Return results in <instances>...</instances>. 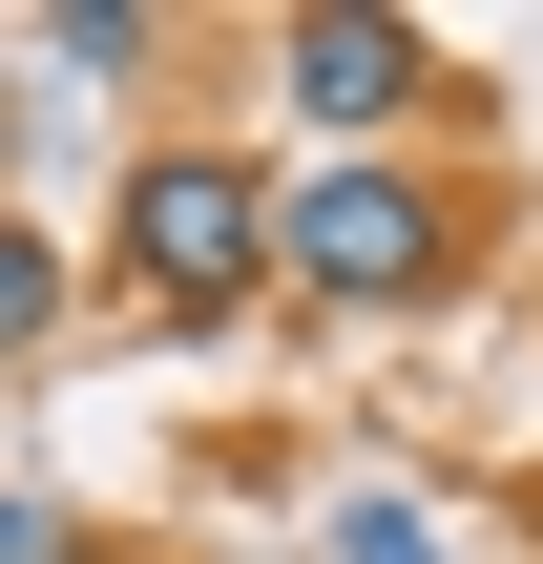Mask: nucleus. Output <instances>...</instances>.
Masks as SVG:
<instances>
[{
  "label": "nucleus",
  "mask_w": 543,
  "mask_h": 564,
  "mask_svg": "<svg viewBox=\"0 0 543 564\" xmlns=\"http://www.w3.org/2000/svg\"><path fill=\"white\" fill-rule=\"evenodd\" d=\"M105 251H126L146 314H230V293L272 272V167H251V147H146L126 209H105Z\"/></svg>",
  "instance_id": "1"
},
{
  "label": "nucleus",
  "mask_w": 543,
  "mask_h": 564,
  "mask_svg": "<svg viewBox=\"0 0 543 564\" xmlns=\"http://www.w3.org/2000/svg\"><path fill=\"white\" fill-rule=\"evenodd\" d=\"M272 272L314 293V314H398V293H439L460 272V209L419 188V167H314V188H272Z\"/></svg>",
  "instance_id": "2"
},
{
  "label": "nucleus",
  "mask_w": 543,
  "mask_h": 564,
  "mask_svg": "<svg viewBox=\"0 0 543 564\" xmlns=\"http://www.w3.org/2000/svg\"><path fill=\"white\" fill-rule=\"evenodd\" d=\"M419 84H439V42H419V21H377V0H293V21H272V105H293V126H335V147H356V126H398Z\"/></svg>",
  "instance_id": "3"
},
{
  "label": "nucleus",
  "mask_w": 543,
  "mask_h": 564,
  "mask_svg": "<svg viewBox=\"0 0 543 564\" xmlns=\"http://www.w3.org/2000/svg\"><path fill=\"white\" fill-rule=\"evenodd\" d=\"M42 63H84V84H126V63H167V21H146V0H42Z\"/></svg>",
  "instance_id": "4"
},
{
  "label": "nucleus",
  "mask_w": 543,
  "mask_h": 564,
  "mask_svg": "<svg viewBox=\"0 0 543 564\" xmlns=\"http://www.w3.org/2000/svg\"><path fill=\"white\" fill-rule=\"evenodd\" d=\"M42 314H63V251H42V230L0 209V356H42Z\"/></svg>",
  "instance_id": "5"
},
{
  "label": "nucleus",
  "mask_w": 543,
  "mask_h": 564,
  "mask_svg": "<svg viewBox=\"0 0 543 564\" xmlns=\"http://www.w3.org/2000/svg\"><path fill=\"white\" fill-rule=\"evenodd\" d=\"M335 564H460V523H439V502H356V523H335Z\"/></svg>",
  "instance_id": "6"
},
{
  "label": "nucleus",
  "mask_w": 543,
  "mask_h": 564,
  "mask_svg": "<svg viewBox=\"0 0 543 564\" xmlns=\"http://www.w3.org/2000/svg\"><path fill=\"white\" fill-rule=\"evenodd\" d=\"M0 564H105V544H84V502H42V481H0Z\"/></svg>",
  "instance_id": "7"
}]
</instances>
